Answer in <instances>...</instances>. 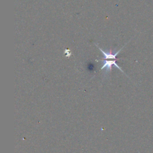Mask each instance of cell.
I'll list each match as a JSON object with an SVG mask.
<instances>
[{"label":"cell","instance_id":"cell-3","mask_svg":"<svg viewBox=\"0 0 153 153\" xmlns=\"http://www.w3.org/2000/svg\"><path fill=\"white\" fill-rule=\"evenodd\" d=\"M69 51V50H67V49H66V50H65V53L67 54V55H66V56H68V57H69V56H71V53H68Z\"/></svg>","mask_w":153,"mask_h":153},{"label":"cell","instance_id":"cell-2","mask_svg":"<svg viewBox=\"0 0 153 153\" xmlns=\"http://www.w3.org/2000/svg\"><path fill=\"white\" fill-rule=\"evenodd\" d=\"M124 47H123L120 50H118L117 53H114V54H112L111 52L110 53H106L105 51H104L103 50H102L100 47H98L99 49L100 50V51L103 53V56L104 57L102 59L103 60H107V59H114V60H118L119 59H117L116 57L117 56V54L120 52V51L122 50V48H123Z\"/></svg>","mask_w":153,"mask_h":153},{"label":"cell","instance_id":"cell-1","mask_svg":"<svg viewBox=\"0 0 153 153\" xmlns=\"http://www.w3.org/2000/svg\"><path fill=\"white\" fill-rule=\"evenodd\" d=\"M116 60H102L103 64V66L101 68L100 70H102L103 69L106 68V70L107 71H111L112 69V66H115L117 68H118L121 72H124L121 69V68L116 63Z\"/></svg>","mask_w":153,"mask_h":153}]
</instances>
